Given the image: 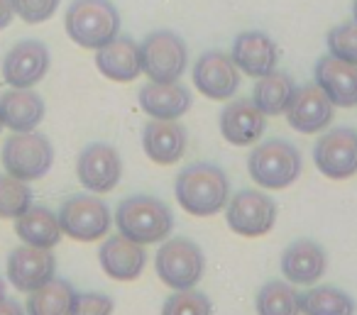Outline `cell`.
I'll use <instances>...</instances> for the list:
<instances>
[{
    "label": "cell",
    "instance_id": "obj_22",
    "mask_svg": "<svg viewBox=\"0 0 357 315\" xmlns=\"http://www.w3.org/2000/svg\"><path fill=\"white\" fill-rule=\"evenodd\" d=\"M328 256L318 242L313 240H296L282 252V276L289 284L311 286L326 274Z\"/></svg>",
    "mask_w": 357,
    "mask_h": 315
},
{
    "label": "cell",
    "instance_id": "obj_34",
    "mask_svg": "<svg viewBox=\"0 0 357 315\" xmlns=\"http://www.w3.org/2000/svg\"><path fill=\"white\" fill-rule=\"evenodd\" d=\"M59 3L61 0H13V8H15V15L27 25H40L54 17Z\"/></svg>",
    "mask_w": 357,
    "mask_h": 315
},
{
    "label": "cell",
    "instance_id": "obj_6",
    "mask_svg": "<svg viewBox=\"0 0 357 315\" xmlns=\"http://www.w3.org/2000/svg\"><path fill=\"white\" fill-rule=\"evenodd\" d=\"M3 167L20 181H37L47 176L54 164V147L40 132H13L3 144Z\"/></svg>",
    "mask_w": 357,
    "mask_h": 315
},
{
    "label": "cell",
    "instance_id": "obj_16",
    "mask_svg": "<svg viewBox=\"0 0 357 315\" xmlns=\"http://www.w3.org/2000/svg\"><path fill=\"white\" fill-rule=\"evenodd\" d=\"M267 132V115L252 103V98H235L220 113V135L235 147H248Z\"/></svg>",
    "mask_w": 357,
    "mask_h": 315
},
{
    "label": "cell",
    "instance_id": "obj_26",
    "mask_svg": "<svg viewBox=\"0 0 357 315\" xmlns=\"http://www.w3.org/2000/svg\"><path fill=\"white\" fill-rule=\"evenodd\" d=\"M294 93H296V84L287 71H269L267 76H259L257 84L252 89V103L262 110L267 118L287 113L289 103H291Z\"/></svg>",
    "mask_w": 357,
    "mask_h": 315
},
{
    "label": "cell",
    "instance_id": "obj_32",
    "mask_svg": "<svg viewBox=\"0 0 357 315\" xmlns=\"http://www.w3.org/2000/svg\"><path fill=\"white\" fill-rule=\"evenodd\" d=\"M328 54L347 64H357V22H342L328 32Z\"/></svg>",
    "mask_w": 357,
    "mask_h": 315
},
{
    "label": "cell",
    "instance_id": "obj_4",
    "mask_svg": "<svg viewBox=\"0 0 357 315\" xmlns=\"http://www.w3.org/2000/svg\"><path fill=\"white\" fill-rule=\"evenodd\" d=\"M248 171L259 188L282 191L301 176L303 159L301 152L287 139H264L250 152Z\"/></svg>",
    "mask_w": 357,
    "mask_h": 315
},
{
    "label": "cell",
    "instance_id": "obj_10",
    "mask_svg": "<svg viewBox=\"0 0 357 315\" xmlns=\"http://www.w3.org/2000/svg\"><path fill=\"white\" fill-rule=\"evenodd\" d=\"M316 169L328 178H350L357 174V132L352 128H335L321 135L313 147Z\"/></svg>",
    "mask_w": 357,
    "mask_h": 315
},
{
    "label": "cell",
    "instance_id": "obj_37",
    "mask_svg": "<svg viewBox=\"0 0 357 315\" xmlns=\"http://www.w3.org/2000/svg\"><path fill=\"white\" fill-rule=\"evenodd\" d=\"M3 298H6V281L0 279V300H3Z\"/></svg>",
    "mask_w": 357,
    "mask_h": 315
},
{
    "label": "cell",
    "instance_id": "obj_7",
    "mask_svg": "<svg viewBox=\"0 0 357 315\" xmlns=\"http://www.w3.org/2000/svg\"><path fill=\"white\" fill-rule=\"evenodd\" d=\"M142 71L149 81H178L189 66V47L174 30H154L139 45Z\"/></svg>",
    "mask_w": 357,
    "mask_h": 315
},
{
    "label": "cell",
    "instance_id": "obj_13",
    "mask_svg": "<svg viewBox=\"0 0 357 315\" xmlns=\"http://www.w3.org/2000/svg\"><path fill=\"white\" fill-rule=\"evenodd\" d=\"M194 84L206 98L230 100L240 89V69L225 52H204L194 64Z\"/></svg>",
    "mask_w": 357,
    "mask_h": 315
},
{
    "label": "cell",
    "instance_id": "obj_38",
    "mask_svg": "<svg viewBox=\"0 0 357 315\" xmlns=\"http://www.w3.org/2000/svg\"><path fill=\"white\" fill-rule=\"evenodd\" d=\"M352 17H355V22H357V0L352 3Z\"/></svg>",
    "mask_w": 357,
    "mask_h": 315
},
{
    "label": "cell",
    "instance_id": "obj_12",
    "mask_svg": "<svg viewBox=\"0 0 357 315\" xmlns=\"http://www.w3.org/2000/svg\"><path fill=\"white\" fill-rule=\"evenodd\" d=\"M52 64L50 49L40 40H22L3 59V79L10 89H32L47 76Z\"/></svg>",
    "mask_w": 357,
    "mask_h": 315
},
{
    "label": "cell",
    "instance_id": "obj_17",
    "mask_svg": "<svg viewBox=\"0 0 357 315\" xmlns=\"http://www.w3.org/2000/svg\"><path fill=\"white\" fill-rule=\"evenodd\" d=\"M230 59L235 61V66H238L245 76L259 79V76H267L269 71L277 69L279 47L267 32L250 30L235 37Z\"/></svg>",
    "mask_w": 357,
    "mask_h": 315
},
{
    "label": "cell",
    "instance_id": "obj_8",
    "mask_svg": "<svg viewBox=\"0 0 357 315\" xmlns=\"http://www.w3.org/2000/svg\"><path fill=\"white\" fill-rule=\"evenodd\" d=\"M56 217H59L61 232L76 242L100 240L108 235L113 225V215L105 201H100L98 196H89V193H76L66 198Z\"/></svg>",
    "mask_w": 357,
    "mask_h": 315
},
{
    "label": "cell",
    "instance_id": "obj_30",
    "mask_svg": "<svg viewBox=\"0 0 357 315\" xmlns=\"http://www.w3.org/2000/svg\"><path fill=\"white\" fill-rule=\"evenodd\" d=\"M32 206V188L27 181L3 174L0 176V217L8 220H17L27 208Z\"/></svg>",
    "mask_w": 357,
    "mask_h": 315
},
{
    "label": "cell",
    "instance_id": "obj_24",
    "mask_svg": "<svg viewBox=\"0 0 357 315\" xmlns=\"http://www.w3.org/2000/svg\"><path fill=\"white\" fill-rule=\"evenodd\" d=\"M45 100L32 89H10L0 95V118L13 132H32L45 120Z\"/></svg>",
    "mask_w": 357,
    "mask_h": 315
},
{
    "label": "cell",
    "instance_id": "obj_5",
    "mask_svg": "<svg viewBox=\"0 0 357 315\" xmlns=\"http://www.w3.org/2000/svg\"><path fill=\"white\" fill-rule=\"evenodd\" d=\"M154 269L159 281L169 289H196L206 271L204 249L189 237H167L154 256Z\"/></svg>",
    "mask_w": 357,
    "mask_h": 315
},
{
    "label": "cell",
    "instance_id": "obj_36",
    "mask_svg": "<svg viewBox=\"0 0 357 315\" xmlns=\"http://www.w3.org/2000/svg\"><path fill=\"white\" fill-rule=\"evenodd\" d=\"M0 315H25V308H22L17 300H13V298H3L0 300Z\"/></svg>",
    "mask_w": 357,
    "mask_h": 315
},
{
    "label": "cell",
    "instance_id": "obj_1",
    "mask_svg": "<svg viewBox=\"0 0 357 315\" xmlns=\"http://www.w3.org/2000/svg\"><path fill=\"white\" fill-rule=\"evenodd\" d=\"M174 196L189 215L208 217L220 213L230 201V181L215 164L196 162L181 169L174 181Z\"/></svg>",
    "mask_w": 357,
    "mask_h": 315
},
{
    "label": "cell",
    "instance_id": "obj_3",
    "mask_svg": "<svg viewBox=\"0 0 357 315\" xmlns=\"http://www.w3.org/2000/svg\"><path fill=\"white\" fill-rule=\"evenodd\" d=\"M66 35L84 49H100L120 35V13L110 0H71L64 17Z\"/></svg>",
    "mask_w": 357,
    "mask_h": 315
},
{
    "label": "cell",
    "instance_id": "obj_23",
    "mask_svg": "<svg viewBox=\"0 0 357 315\" xmlns=\"http://www.w3.org/2000/svg\"><path fill=\"white\" fill-rule=\"evenodd\" d=\"M96 66L110 81L118 84H130L142 74V56H139V45L128 35H118L96 49Z\"/></svg>",
    "mask_w": 357,
    "mask_h": 315
},
{
    "label": "cell",
    "instance_id": "obj_21",
    "mask_svg": "<svg viewBox=\"0 0 357 315\" xmlns=\"http://www.w3.org/2000/svg\"><path fill=\"white\" fill-rule=\"evenodd\" d=\"M100 269L115 281H135L147 266L144 247L128 240L125 235H110L98 249Z\"/></svg>",
    "mask_w": 357,
    "mask_h": 315
},
{
    "label": "cell",
    "instance_id": "obj_14",
    "mask_svg": "<svg viewBox=\"0 0 357 315\" xmlns=\"http://www.w3.org/2000/svg\"><path fill=\"white\" fill-rule=\"evenodd\" d=\"M335 105L316 84L296 86L291 103L287 108V123L301 135H316L333 123Z\"/></svg>",
    "mask_w": 357,
    "mask_h": 315
},
{
    "label": "cell",
    "instance_id": "obj_25",
    "mask_svg": "<svg viewBox=\"0 0 357 315\" xmlns=\"http://www.w3.org/2000/svg\"><path fill=\"white\" fill-rule=\"evenodd\" d=\"M15 235L30 247L52 249L61 242L64 232H61L56 213H52L45 206H30L15 220Z\"/></svg>",
    "mask_w": 357,
    "mask_h": 315
},
{
    "label": "cell",
    "instance_id": "obj_20",
    "mask_svg": "<svg viewBox=\"0 0 357 315\" xmlns=\"http://www.w3.org/2000/svg\"><path fill=\"white\" fill-rule=\"evenodd\" d=\"M191 103V91L178 81H149L139 89V108L154 120L184 118Z\"/></svg>",
    "mask_w": 357,
    "mask_h": 315
},
{
    "label": "cell",
    "instance_id": "obj_18",
    "mask_svg": "<svg viewBox=\"0 0 357 315\" xmlns=\"http://www.w3.org/2000/svg\"><path fill=\"white\" fill-rule=\"evenodd\" d=\"M313 84L331 98L335 108H355L357 105V64H347L326 54L316 61Z\"/></svg>",
    "mask_w": 357,
    "mask_h": 315
},
{
    "label": "cell",
    "instance_id": "obj_39",
    "mask_svg": "<svg viewBox=\"0 0 357 315\" xmlns=\"http://www.w3.org/2000/svg\"><path fill=\"white\" fill-rule=\"evenodd\" d=\"M3 128H6V125H3V118H0V132H3Z\"/></svg>",
    "mask_w": 357,
    "mask_h": 315
},
{
    "label": "cell",
    "instance_id": "obj_2",
    "mask_svg": "<svg viewBox=\"0 0 357 315\" xmlns=\"http://www.w3.org/2000/svg\"><path fill=\"white\" fill-rule=\"evenodd\" d=\"M115 225L120 235L137 245H157L164 242L174 230V213L157 196H128L115 208Z\"/></svg>",
    "mask_w": 357,
    "mask_h": 315
},
{
    "label": "cell",
    "instance_id": "obj_15",
    "mask_svg": "<svg viewBox=\"0 0 357 315\" xmlns=\"http://www.w3.org/2000/svg\"><path fill=\"white\" fill-rule=\"evenodd\" d=\"M56 276V259L52 249L22 245L10 252L8 256V281L22 293L45 286L50 279Z\"/></svg>",
    "mask_w": 357,
    "mask_h": 315
},
{
    "label": "cell",
    "instance_id": "obj_11",
    "mask_svg": "<svg viewBox=\"0 0 357 315\" xmlns=\"http://www.w3.org/2000/svg\"><path fill=\"white\" fill-rule=\"evenodd\" d=\"M76 176L89 193H110L123 178V159L118 149L105 142H93L79 154Z\"/></svg>",
    "mask_w": 357,
    "mask_h": 315
},
{
    "label": "cell",
    "instance_id": "obj_35",
    "mask_svg": "<svg viewBox=\"0 0 357 315\" xmlns=\"http://www.w3.org/2000/svg\"><path fill=\"white\" fill-rule=\"evenodd\" d=\"M15 17V8H13V0H0V30H6L8 25Z\"/></svg>",
    "mask_w": 357,
    "mask_h": 315
},
{
    "label": "cell",
    "instance_id": "obj_28",
    "mask_svg": "<svg viewBox=\"0 0 357 315\" xmlns=\"http://www.w3.org/2000/svg\"><path fill=\"white\" fill-rule=\"evenodd\" d=\"M301 315H352L355 300L350 293L335 286H313L306 293H298Z\"/></svg>",
    "mask_w": 357,
    "mask_h": 315
},
{
    "label": "cell",
    "instance_id": "obj_29",
    "mask_svg": "<svg viewBox=\"0 0 357 315\" xmlns=\"http://www.w3.org/2000/svg\"><path fill=\"white\" fill-rule=\"evenodd\" d=\"M257 315H301V300L289 281H267L255 298Z\"/></svg>",
    "mask_w": 357,
    "mask_h": 315
},
{
    "label": "cell",
    "instance_id": "obj_31",
    "mask_svg": "<svg viewBox=\"0 0 357 315\" xmlns=\"http://www.w3.org/2000/svg\"><path fill=\"white\" fill-rule=\"evenodd\" d=\"M162 315H213V303L204 291L184 289L164 300Z\"/></svg>",
    "mask_w": 357,
    "mask_h": 315
},
{
    "label": "cell",
    "instance_id": "obj_33",
    "mask_svg": "<svg viewBox=\"0 0 357 315\" xmlns=\"http://www.w3.org/2000/svg\"><path fill=\"white\" fill-rule=\"evenodd\" d=\"M113 298L108 293H98V291H84V293L74 295L69 315H113Z\"/></svg>",
    "mask_w": 357,
    "mask_h": 315
},
{
    "label": "cell",
    "instance_id": "obj_9",
    "mask_svg": "<svg viewBox=\"0 0 357 315\" xmlns=\"http://www.w3.org/2000/svg\"><path fill=\"white\" fill-rule=\"evenodd\" d=\"M225 220L235 235L262 237L277 222V203L267 193L243 188L235 196H230L228 206H225Z\"/></svg>",
    "mask_w": 357,
    "mask_h": 315
},
{
    "label": "cell",
    "instance_id": "obj_27",
    "mask_svg": "<svg viewBox=\"0 0 357 315\" xmlns=\"http://www.w3.org/2000/svg\"><path fill=\"white\" fill-rule=\"evenodd\" d=\"M74 286L66 279H50L45 286L30 291L27 295V315H69L74 303Z\"/></svg>",
    "mask_w": 357,
    "mask_h": 315
},
{
    "label": "cell",
    "instance_id": "obj_19",
    "mask_svg": "<svg viewBox=\"0 0 357 315\" xmlns=\"http://www.w3.org/2000/svg\"><path fill=\"white\" fill-rule=\"evenodd\" d=\"M189 135L176 120H149L142 128V149L154 164L172 167L184 157Z\"/></svg>",
    "mask_w": 357,
    "mask_h": 315
}]
</instances>
